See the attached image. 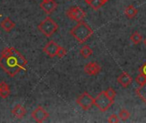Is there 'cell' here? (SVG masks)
<instances>
[{
  "mask_svg": "<svg viewBox=\"0 0 146 123\" xmlns=\"http://www.w3.org/2000/svg\"><path fill=\"white\" fill-rule=\"evenodd\" d=\"M27 64V59L14 47L5 48L1 52L0 67L11 77H14L21 70H25Z\"/></svg>",
  "mask_w": 146,
  "mask_h": 123,
  "instance_id": "obj_1",
  "label": "cell"
},
{
  "mask_svg": "<svg viewBox=\"0 0 146 123\" xmlns=\"http://www.w3.org/2000/svg\"><path fill=\"white\" fill-rule=\"evenodd\" d=\"M70 33L80 44H83L93 35L94 31L86 22H80L77 26L71 28Z\"/></svg>",
  "mask_w": 146,
  "mask_h": 123,
  "instance_id": "obj_2",
  "label": "cell"
},
{
  "mask_svg": "<svg viewBox=\"0 0 146 123\" xmlns=\"http://www.w3.org/2000/svg\"><path fill=\"white\" fill-rule=\"evenodd\" d=\"M58 24L50 17H46L38 25V29L46 37H51L58 30Z\"/></svg>",
  "mask_w": 146,
  "mask_h": 123,
  "instance_id": "obj_3",
  "label": "cell"
},
{
  "mask_svg": "<svg viewBox=\"0 0 146 123\" xmlns=\"http://www.w3.org/2000/svg\"><path fill=\"white\" fill-rule=\"evenodd\" d=\"M113 103V100L111 99L105 92H101L96 97H95L94 105L102 112L107 111Z\"/></svg>",
  "mask_w": 146,
  "mask_h": 123,
  "instance_id": "obj_4",
  "label": "cell"
},
{
  "mask_svg": "<svg viewBox=\"0 0 146 123\" xmlns=\"http://www.w3.org/2000/svg\"><path fill=\"white\" fill-rule=\"evenodd\" d=\"M85 15L86 14L84 11V10H82L80 7L78 6H72L66 11L67 17H69L72 21H75L78 22H82L84 19Z\"/></svg>",
  "mask_w": 146,
  "mask_h": 123,
  "instance_id": "obj_5",
  "label": "cell"
},
{
  "mask_svg": "<svg viewBox=\"0 0 146 123\" xmlns=\"http://www.w3.org/2000/svg\"><path fill=\"white\" fill-rule=\"evenodd\" d=\"M94 101L95 98H93L92 96H90L86 92H84L82 95H80L76 100L77 103L84 110H89L94 105Z\"/></svg>",
  "mask_w": 146,
  "mask_h": 123,
  "instance_id": "obj_6",
  "label": "cell"
},
{
  "mask_svg": "<svg viewBox=\"0 0 146 123\" xmlns=\"http://www.w3.org/2000/svg\"><path fill=\"white\" fill-rule=\"evenodd\" d=\"M31 116L36 122L41 123L49 117V114L44 108H42L41 106H38L33 110V112L31 113Z\"/></svg>",
  "mask_w": 146,
  "mask_h": 123,
  "instance_id": "obj_7",
  "label": "cell"
},
{
  "mask_svg": "<svg viewBox=\"0 0 146 123\" xmlns=\"http://www.w3.org/2000/svg\"><path fill=\"white\" fill-rule=\"evenodd\" d=\"M58 48H59L58 44H56V42L51 40V41H49V42L46 44V46H45L44 49H43V51H44L47 56H49L50 57H54V56H57Z\"/></svg>",
  "mask_w": 146,
  "mask_h": 123,
  "instance_id": "obj_8",
  "label": "cell"
},
{
  "mask_svg": "<svg viewBox=\"0 0 146 123\" xmlns=\"http://www.w3.org/2000/svg\"><path fill=\"white\" fill-rule=\"evenodd\" d=\"M40 7L46 13V14H51L58 7L57 3L54 1V0H49V1H42V3H40Z\"/></svg>",
  "mask_w": 146,
  "mask_h": 123,
  "instance_id": "obj_9",
  "label": "cell"
},
{
  "mask_svg": "<svg viewBox=\"0 0 146 123\" xmlns=\"http://www.w3.org/2000/svg\"><path fill=\"white\" fill-rule=\"evenodd\" d=\"M84 72L89 75H96L101 72V66L97 63H90L85 65Z\"/></svg>",
  "mask_w": 146,
  "mask_h": 123,
  "instance_id": "obj_10",
  "label": "cell"
},
{
  "mask_svg": "<svg viewBox=\"0 0 146 123\" xmlns=\"http://www.w3.org/2000/svg\"><path fill=\"white\" fill-rule=\"evenodd\" d=\"M117 81L123 86V87H127L130 86V84L132 82V78L131 76H130L126 72L122 73L118 78H117Z\"/></svg>",
  "mask_w": 146,
  "mask_h": 123,
  "instance_id": "obj_11",
  "label": "cell"
},
{
  "mask_svg": "<svg viewBox=\"0 0 146 123\" xmlns=\"http://www.w3.org/2000/svg\"><path fill=\"white\" fill-rule=\"evenodd\" d=\"M11 113L12 114L17 117V118H19V119H22L23 117L25 116L27 111H26V109L20 103L17 104L11 110Z\"/></svg>",
  "mask_w": 146,
  "mask_h": 123,
  "instance_id": "obj_12",
  "label": "cell"
},
{
  "mask_svg": "<svg viewBox=\"0 0 146 123\" xmlns=\"http://www.w3.org/2000/svg\"><path fill=\"white\" fill-rule=\"evenodd\" d=\"M10 94L11 90L9 85L5 81L0 82V97L2 98H7L10 96Z\"/></svg>",
  "mask_w": 146,
  "mask_h": 123,
  "instance_id": "obj_13",
  "label": "cell"
},
{
  "mask_svg": "<svg viewBox=\"0 0 146 123\" xmlns=\"http://www.w3.org/2000/svg\"><path fill=\"white\" fill-rule=\"evenodd\" d=\"M0 25H1V27L5 32H11L16 27V24L14 23V22H12L11 20V18H9V17H6L4 21H2Z\"/></svg>",
  "mask_w": 146,
  "mask_h": 123,
  "instance_id": "obj_14",
  "label": "cell"
},
{
  "mask_svg": "<svg viewBox=\"0 0 146 123\" xmlns=\"http://www.w3.org/2000/svg\"><path fill=\"white\" fill-rule=\"evenodd\" d=\"M136 93L146 103V82L143 85L139 86V87L136 90Z\"/></svg>",
  "mask_w": 146,
  "mask_h": 123,
  "instance_id": "obj_15",
  "label": "cell"
},
{
  "mask_svg": "<svg viewBox=\"0 0 146 123\" xmlns=\"http://www.w3.org/2000/svg\"><path fill=\"white\" fill-rule=\"evenodd\" d=\"M137 10L132 5H129L125 9V15L130 19L134 18L137 16Z\"/></svg>",
  "mask_w": 146,
  "mask_h": 123,
  "instance_id": "obj_16",
  "label": "cell"
},
{
  "mask_svg": "<svg viewBox=\"0 0 146 123\" xmlns=\"http://www.w3.org/2000/svg\"><path fill=\"white\" fill-rule=\"evenodd\" d=\"M93 53L92 49L89 46V45H84L81 49H80V54L84 58H88L90 57Z\"/></svg>",
  "mask_w": 146,
  "mask_h": 123,
  "instance_id": "obj_17",
  "label": "cell"
},
{
  "mask_svg": "<svg viewBox=\"0 0 146 123\" xmlns=\"http://www.w3.org/2000/svg\"><path fill=\"white\" fill-rule=\"evenodd\" d=\"M91 8H93L95 10H97L98 9H100L104 4L105 2L103 1V0H90V1L88 3Z\"/></svg>",
  "mask_w": 146,
  "mask_h": 123,
  "instance_id": "obj_18",
  "label": "cell"
},
{
  "mask_svg": "<svg viewBox=\"0 0 146 123\" xmlns=\"http://www.w3.org/2000/svg\"><path fill=\"white\" fill-rule=\"evenodd\" d=\"M130 39H131V41L133 44H139V43L142 41L143 37H142V35H141L138 32H134V33L131 35Z\"/></svg>",
  "mask_w": 146,
  "mask_h": 123,
  "instance_id": "obj_19",
  "label": "cell"
},
{
  "mask_svg": "<svg viewBox=\"0 0 146 123\" xmlns=\"http://www.w3.org/2000/svg\"><path fill=\"white\" fill-rule=\"evenodd\" d=\"M130 115H131L130 112H129L128 110L125 109H121V110L119 111V119L122 120H128L129 117H130Z\"/></svg>",
  "mask_w": 146,
  "mask_h": 123,
  "instance_id": "obj_20",
  "label": "cell"
},
{
  "mask_svg": "<svg viewBox=\"0 0 146 123\" xmlns=\"http://www.w3.org/2000/svg\"><path fill=\"white\" fill-rule=\"evenodd\" d=\"M135 80H136V82H137V85L142 86V85H143V84L146 82V76H144V75H142V74H139V75L136 77Z\"/></svg>",
  "mask_w": 146,
  "mask_h": 123,
  "instance_id": "obj_21",
  "label": "cell"
},
{
  "mask_svg": "<svg viewBox=\"0 0 146 123\" xmlns=\"http://www.w3.org/2000/svg\"><path fill=\"white\" fill-rule=\"evenodd\" d=\"M105 92H106V94H107L111 99L114 100V98H115V97H116V92H115V91H114L113 88H108L107 91H105Z\"/></svg>",
  "mask_w": 146,
  "mask_h": 123,
  "instance_id": "obj_22",
  "label": "cell"
},
{
  "mask_svg": "<svg viewBox=\"0 0 146 123\" xmlns=\"http://www.w3.org/2000/svg\"><path fill=\"white\" fill-rule=\"evenodd\" d=\"M108 121L110 123H118L119 121V117H118V115H116V114H111L108 117Z\"/></svg>",
  "mask_w": 146,
  "mask_h": 123,
  "instance_id": "obj_23",
  "label": "cell"
},
{
  "mask_svg": "<svg viewBox=\"0 0 146 123\" xmlns=\"http://www.w3.org/2000/svg\"><path fill=\"white\" fill-rule=\"evenodd\" d=\"M67 51H66V49H64V47H60L58 48V53H57V56H58L59 58H62L63 56H64L66 55Z\"/></svg>",
  "mask_w": 146,
  "mask_h": 123,
  "instance_id": "obj_24",
  "label": "cell"
},
{
  "mask_svg": "<svg viewBox=\"0 0 146 123\" xmlns=\"http://www.w3.org/2000/svg\"><path fill=\"white\" fill-rule=\"evenodd\" d=\"M139 73L142 74V75H143L144 76H146V62H145V63L140 67V69H139Z\"/></svg>",
  "mask_w": 146,
  "mask_h": 123,
  "instance_id": "obj_25",
  "label": "cell"
},
{
  "mask_svg": "<svg viewBox=\"0 0 146 123\" xmlns=\"http://www.w3.org/2000/svg\"><path fill=\"white\" fill-rule=\"evenodd\" d=\"M143 44H144V45L146 46V38H145V39L143 40Z\"/></svg>",
  "mask_w": 146,
  "mask_h": 123,
  "instance_id": "obj_26",
  "label": "cell"
},
{
  "mask_svg": "<svg viewBox=\"0 0 146 123\" xmlns=\"http://www.w3.org/2000/svg\"><path fill=\"white\" fill-rule=\"evenodd\" d=\"M84 1H85L86 3H89V2L90 1V0H84Z\"/></svg>",
  "mask_w": 146,
  "mask_h": 123,
  "instance_id": "obj_27",
  "label": "cell"
},
{
  "mask_svg": "<svg viewBox=\"0 0 146 123\" xmlns=\"http://www.w3.org/2000/svg\"><path fill=\"white\" fill-rule=\"evenodd\" d=\"M103 1H104V2H105V3H107V2H108V1H109V0H103Z\"/></svg>",
  "mask_w": 146,
  "mask_h": 123,
  "instance_id": "obj_28",
  "label": "cell"
},
{
  "mask_svg": "<svg viewBox=\"0 0 146 123\" xmlns=\"http://www.w3.org/2000/svg\"><path fill=\"white\" fill-rule=\"evenodd\" d=\"M42 1H49V0H42Z\"/></svg>",
  "mask_w": 146,
  "mask_h": 123,
  "instance_id": "obj_29",
  "label": "cell"
},
{
  "mask_svg": "<svg viewBox=\"0 0 146 123\" xmlns=\"http://www.w3.org/2000/svg\"><path fill=\"white\" fill-rule=\"evenodd\" d=\"M1 16H2V15H0V17H1Z\"/></svg>",
  "mask_w": 146,
  "mask_h": 123,
  "instance_id": "obj_30",
  "label": "cell"
}]
</instances>
